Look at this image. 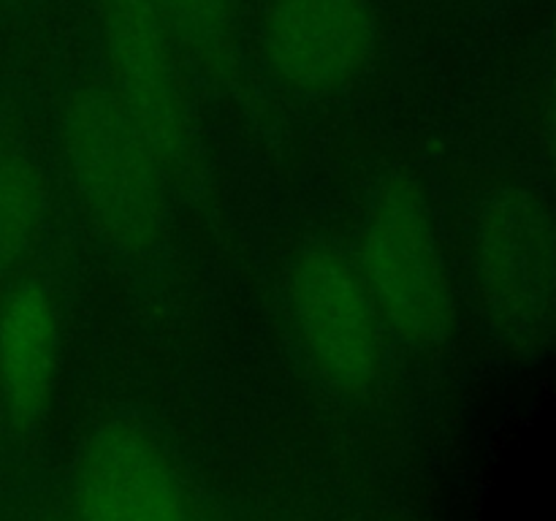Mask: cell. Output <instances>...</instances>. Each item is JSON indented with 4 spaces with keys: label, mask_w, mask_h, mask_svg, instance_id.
Here are the masks:
<instances>
[{
    "label": "cell",
    "mask_w": 556,
    "mask_h": 521,
    "mask_svg": "<svg viewBox=\"0 0 556 521\" xmlns=\"http://www.w3.org/2000/svg\"><path fill=\"white\" fill-rule=\"evenodd\" d=\"M60 144L98 237L130 258L155 253L168 237L174 185L106 85L65 98Z\"/></svg>",
    "instance_id": "cell-1"
},
{
    "label": "cell",
    "mask_w": 556,
    "mask_h": 521,
    "mask_svg": "<svg viewBox=\"0 0 556 521\" xmlns=\"http://www.w3.org/2000/svg\"><path fill=\"white\" fill-rule=\"evenodd\" d=\"M356 264L386 331L416 347L443 340L454 298L432 209L410 174H391L375 190Z\"/></svg>",
    "instance_id": "cell-2"
},
{
    "label": "cell",
    "mask_w": 556,
    "mask_h": 521,
    "mask_svg": "<svg viewBox=\"0 0 556 521\" xmlns=\"http://www.w3.org/2000/svg\"><path fill=\"white\" fill-rule=\"evenodd\" d=\"M109 92L161 161L174 190L195 177V125L185 52L150 0H98Z\"/></svg>",
    "instance_id": "cell-3"
},
{
    "label": "cell",
    "mask_w": 556,
    "mask_h": 521,
    "mask_svg": "<svg viewBox=\"0 0 556 521\" xmlns=\"http://www.w3.org/2000/svg\"><path fill=\"white\" fill-rule=\"evenodd\" d=\"M299 347L334 394L364 399L386 367V326L358 264L334 244H307L288 280Z\"/></svg>",
    "instance_id": "cell-4"
},
{
    "label": "cell",
    "mask_w": 556,
    "mask_h": 521,
    "mask_svg": "<svg viewBox=\"0 0 556 521\" xmlns=\"http://www.w3.org/2000/svg\"><path fill=\"white\" fill-rule=\"evenodd\" d=\"M81 519H195L206 516L168 440L136 416L101 423L81 445L68 481Z\"/></svg>",
    "instance_id": "cell-5"
},
{
    "label": "cell",
    "mask_w": 556,
    "mask_h": 521,
    "mask_svg": "<svg viewBox=\"0 0 556 521\" xmlns=\"http://www.w3.org/2000/svg\"><path fill=\"white\" fill-rule=\"evenodd\" d=\"M369 0H269L261 25L266 65L280 85L326 96L362 79L378 54Z\"/></svg>",
    "instance_id": "cell-6"
},
{
    "label": "cell",
    "mask_w": 556,
    "mask_h": 521,
    "mask_svg": "<svg viewBox=\"0 0 556 521\" xmlns=\"http://www.w3.org/2000/svg\"><path fill=\"white\" fill-rule=\"evenodd\" d=\"M60 323L38 280H22L0 298V405L11 427H36L58 378Z\"/></svg>",
    "instance_id": "cell-7"
},
{
    "label": "cell",
    "mask_w": 556,
    "mask_h": 521,
    "mask_svg": "<svg viewBox=\"0 0 556 521\" xmlns=\"http://www.w3.org/2000/svg\"><path fill=\"white\" fill-rule=\"evenodd\" d=\"M168 30L210 74H228L237 60L239 9L237 0H150Z\"/></svg>",
    "instance_id": "cell-8"
},
{
    "label": "cell",
    "mask_w": 556,
    "mask_h": 521,
    "mask_svg": "<svg viewBox=\"0 0 556 521\" xmlns=\"http://www.w3.org/2000/svg\"><path fill=\"white\" fill-rule=\"evenodd\" d=\"M47 215V185L36 163L0 157V282L27 258Z\"/></svg>",
    "instance_id": "cell-9"
}]
</instances>
